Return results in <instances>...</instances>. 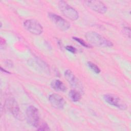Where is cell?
I'll list each match as a JSON object with an SVG mask.
<instances>
[{"instance_id": "1", "label": "cell", "mask_w": 131, "mask_h": 131, "mask_svg": "<svg viewBox=\"0 0 131 131\" xmlns=\"http://www.w3.org/2000/svg\"><path fill=\"white\" fill-rule=\"evenodd\" d=\"M85 36L91 45L97 47H111L113 45L111 41L94 31L86 32Z\"/></svg>"}, {"instance_id": "2", "label": "cell", "mask_w": 131, "mask_h": 131, "mask_svg": "<svg viewBox=\"0 0 131 131\" xmlns=\"http://www.w3.org/2000/svg\"><path fill=\"white\" fill-rule=\"evenodd\" d=\"M58 7L62 13L69 19L72 20H76L79 18L78 12L66 2L60 1L58 2Z\"/></svg>"}, {"instance_id": "3", "label": "cell", "mask_w": 131, "mask_h": 131, "mask_svg": "<svg viewBox=\"0 0 131 131\" xmlns=\"http://www.w3.org/2000/svg\"><path fill=\"white\" fill-rule=\"evenodd\" d=\"M26 114L28 123L34 127H38L40 123V119L37 108L33 105H30L26 110Z\"/></svg>"}, {"instance_id": "4", "label": "cell", "mask_w": 131, "mask_h": 131, "mask_svg": "<svg viewBox=\"0 0 131 131\" xmlns=\"http://www.w3.org/2000/svg\"><path fill=\"white\" fill-rule=\"evenodd\" d=\"M48 17L56 26L61 30L67 31L70 28V24L58 15L50 12L48 13Z\"/></svg>"}, {"instance_id": "5", "label": "cell", "mask_w": 131, "mask_h": 131, "mask_svg": "<svg viewBox=\"0 0 131 131\" xmlns=\"http://www.w3.org/2000/svg\"><path fill=\"white\" fill-rule=\"evenodd\" d=\"M25 29L32 34L40 35L43 32V27L37 20L34 19H28L24 23Z\"/></svg>"}, {"instance_id": "6", "label": "cell", "mask_w": 131, "mask_h": 131, "mask_svg": "<svg viewBox=\"0 0 131 131\" xmlns=\"http://www.w3.org/2000/svg\"><path fill=\"white\" fill-rule=\"evenodd\" d=\"M103 98L108 104L120 110H124L127 107L126 104L116 95L107 94L104 95Z\"/></svg>"}, {"instance_id": "7", "label": "cell", "mask_w": 131, "mask_h": 131, "mask_svg": "<svg viewBox=\"0 0 131 131\" xmlns=\"http://www.w3.org/2000/svg\"><path fill=\"white\" fill-rule=\"evenodd\" d=\"M6 106L11 113L18 119H21L22 115L19 106L16 100L12 98H8L6 100Z\"/></svg>"}, {"instance_id": "8", "label": "cell", "mask_w": 131, "mask_h": 131, "mask_svg": "<svg viewBox=\"0 0 131 131\" xmlns=\"http://www.w3.org/2000/svg\"><path fill=\"white\" fill-rule=\"evenodd\" d=\"M85 3L89 8L98 13L103 14L107 11L106 6L101 1H86Z\"/></svg>"}, {"instance_id": "9", "label": "cell", "mask_w": 131, "mask_h": 131, "mask_svg": "<svg viewBox=\"0 0 131 131\" xmlns=\"http://www.w3.org/2000/svg\"><path fill=\"white\" fill-rule=\"evenodd\" d=\"M49 101L52 106L56 109H62L66 104L63 98L57 94H51L49 96Z\"/></svg>"}, {"instance_id": "10", "label": "cell", "mask_w": 131, "mask_h": 131, "mask_svg": "<svg viewBox=\"0 0 131 131\" xmlns=\"http://www.w3.org/2000/svg\"><path fill=\"white\" fill-rule=\"evenodd\" d=\"M64 76L66 80L73 88H78L79 87V83L78 80L71 70H67L64 72Z\"/></svg>"}, {"instance_id": "11", "label": "cell", "mask_w": 131, "mask_h": 131, "mask_svg": "<svg viewBox=\"0 0 131 131\" xmlns=\"http://www.w3.org/2000/svg\"><path fill=\"white\" fill-rule=\"evenodd\" d=\"M51 88L58 92H64L67 90V88L63 83L58 79L53 80L51 83Z\"/></svg>"}, {"instance_id": "12", "label": "cell", "mask_w": 131, "mask_h": 131, "mask_svg": "<svg viewBox=\"0 0 131 131\" xmlns=\"http://www.w3.org/2000/svg\"><path fill=\"white\" fill-rule=\"evenodd\" d=\"M69 97L73 102H78L81 98V95L78 91L72 90L69 92Z\"/></svg>"}, {"instance_id": "13", "label": "cell", "mask_w": 131, "mask_h": 131, "mask_svg": "<svg viewBox=\"0 0 131 131\" xmlns=\"http://www.w3.org/2000/svg\"><path fill=\"white\" fill-rule=\"evenodd\" d=\"M88 65L89 66V67L94 72H95L96 74H99L100 73V69H99V68L95 63L91 62V61H89L88 62Z\"/></svg>"}, {"instance_id": "14", "label": "cell", "mask_w": 131, "mask_h": 131, "mask_svg": "<svg viewBox=\"0 0 131 131\" xmlns=\"http://www.w3.org/2000/svg\"><path fill=\"white\" fill-rule=\"evenodd\" d=\"M73 39H74L77 42H79L81 45H82V46H83L84 47H86V48H91V46L90 45L86 43L83 39H82L81 38H79L77 37H73Z\"/></svg>"}, {"instance_id": "15", "label": "cell", "mask_w": 131, "mask_h": 131, "mask_svg": "<svg viewBox=\"0 0 131 131\" xmlns=\"http://www.w3.org/2000/svg\"><path fill=\"white\" fill-rule=\"evenodd\" d=\"M38 127V128L37 129V130H50V128L49 126L46 123H45V122L42 123L41 125H40V123H39Z\"/></svg>"}, {"instance_id": "16", "label": "cell", "mask_w": 131, "mask_h": 131, "mask_svg": "<svg viewBox=\"0 0 131 131\" xmlns=\"http://www.w3.org/2000/svg\"><path fill=\"white\" fill-rule=\"evenodd\" d=\"M66 49H67L68 51L71 52V53H73V54H75V53H76V48H75L73 47V46H67L66 47Z\"/></svg>"}, {"instance_id": "17", "label": "cell", "mask_w": 131, "mask_h": 131, "mask_svg": "<svg viewBox=\"0 0 131 131\" xmlns=\"http://www.w3.org/2000/svg\"><path fill=\"white\" fill-rule=\"evenodd\" d=\"M124 32L126 34V35L129 38L130 34V30L129 28L125 27L124 28Z\"/></svg>"}, {"instance_id": "18", "label": "cell", "mask_w": 131, "mask_h": 131, "mask_svg": "<svg viewBox=\"0 0 131 131\" xmlns=\"http://www.w3.org/2000/svg\"><path fill=\"white\" fill-rule=\"evenodd\" d=\"M6 66H8V67H12L13 66V63L11 61L9 60H8L6 61Z\"/></svg>"}, {"instance_id": "19", "label": "cell", "mask_w": 131, "mask_h": 131, "mask_svg": "<svg viewBox=\"0 0 131 131\" xmlns=\"http://www.w3.org/2000/svg\"><path fill=\"white\" fill-rule=\"evenodd\" d=\"M4 46H6V42L4 40V39H3L2 38H1V49L3 48V46H4Z\"/></svg>"}, {"instance_id": "20", "label": "cell", "mask_w": 131, "mask_h": 131, "mask_svg": "<svg viewBox=\"0 0 131 131\" xmlns=\"http://www.w3.org/2000/svg\"><path fill=\"white\" fill-rule=\"evenodd\" d=\"M1 71H4V72H5V73H9V72L8 71H6V70H3V68H2V67H1Z\"/></svg>"}]
</instances>
